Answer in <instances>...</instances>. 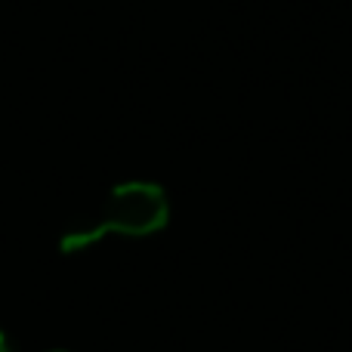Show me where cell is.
I'll use <instances>...</instances> for the list:
<instances>
[{
  "label": "cell",
  "mask_w": 352,
  "mask_h": 352,
  "mask_svg": "<svg viewBox=\"0 0 352 352\" xmlns=\"http://www.w3.org/2000/svg\"><path fill=\"white\" fill-rule=\"evenodd\" d=\"M170 217L167 195L152 182H124L102 201L96 213H90L99 238L105 235H152L164 229Z\"/></svg>",
  "instance_id": "obj_1"
},
{
  "label": "cell",
  "mask_w": 352,
  "mask_h": 352,
  "mask_svg": "<svg viewBox=\"0 0 352 352\" xmlns=\"http://www.w3.org/2000/svg\"><path fill=\"white\" fill-rule=\"evenodd\" d=\"M0 352H16L12 349V343H10V337H6L3 331H0Z\"/></svg>",
  "instance_id": "obj_2"
}]
</instances>
